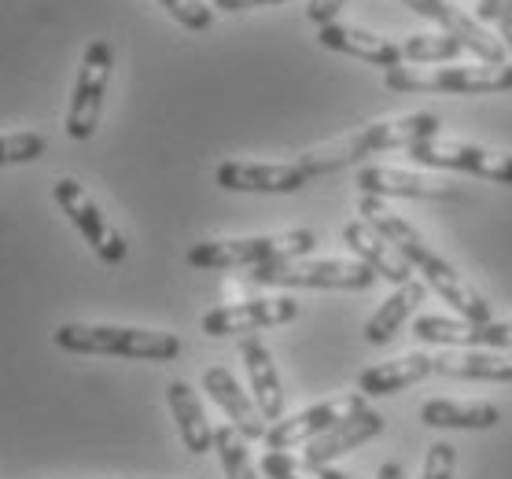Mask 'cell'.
Wrapping results in <instances>:
<instances>
[{"label": "cell", "mask_w": 512, "mask_h": 479, "mask_svg": "<svg viewBox=\"0 0 512 479\" xmlns=\"http://www.w3.org/2000/svg\"><path fill=\"white\" fill-rule=\"evenodd\" d=\"M358 214L361 222H369L376 229V233L384 236L387 244L395 247L398 255L406 258L409 266H413V273H420L424 277V284H428L431 292H439L446 299V303L454 306L457 314L465 317V321H494L490 317V303L483 299V295L472 288V284L457 273L450 262H446L439 251H431V244L424 240V236L413 229V225L402 218V214H395L391 207H387L380 196H361L358 199Z\"/></svg>", "instance_id": "cell-1"}, {"label": "cell", "mask_w": 512, "mask_h": 479, "mask_svg": "<svg viewBox=\"0 0 512 479\" xmlns=\"http://www.w3.org/2000/svg\"><path fill=\"white\" fill-rule=\"evenodd\" d=\"M431 137H439V118L435 115L380 118V122L361 126L358 133H350V137H339V141L321 144V148H314V152H306L303 159H299V166H303L310 177H325V174L343 170V166L361 163L365 155L391 152V148L409 152L413 144L431 141Z\"/></svg>", "instance_id": "cell-2"}, {"label": "cell", "mask_w": 512, "mask_h": 479, "mask_svg": "<svg viewBox=\"0 0 512 479\" xmlns=\"http://www.w3.org/2000/svg\"><path fill=\"white\" fill-rule=\"evenodd\" d=\"M317 247L314 229H288V233L273 236H244V240H203V244L188 247L185 262L196 269H262L273 262H291V258H306Z\"/></svg>", "instance_id": "cell-3"}, {"label": "cell", "mask_w": 512, "mask_h": 479, "mask_svg": "<svg viewBox=\"0 0 512 479\" xmlns=\"http://www.w3.org/2000/svg\"><path fill=\"white\" fill-rule=\"evenodd\" d=\"M59 351L70 354H111V358H148V362H174L181 354V339L174 332L122 325H59L52 332Z\"/></svg>", "instance_id": "cell-4"}, {"label": "cell", "mask_w": 512, "mask_h": 479, "mask_svg": "<svg viewBox=\"0 0 512 479\" xmlns=\"http://www.w3.org/2000/svg\"><path fill=\"white\" fill-rule=\"evenodd\" d=\"M244 281L266 288H336V292H365L376 284V273L358 258H291L273 266L251 269Z\"/></svg>", "instance_id": "cell-5"}, {"label": "cell", "mask_w": 512, "mask_h": 479, "mask_svg": "<svg viewBox=\"0 0 512 479\" xmlns=\"http://www.w3.org/2000/svg\"><path fill=\"white\" fill-rule=\"evenodd\" d=\"M391 93H509L512 63L476 67H395L384 74Z\"/></svg>", "instance_id": "cell-6"}, {"label": "cell", "mask_w": 512, "mask_h": 479, "mask_svg": "<svg viewBox=\"0 0 512 479\" xmlns=\"http://www.w3.org/2000/svg\"><path fill=\"white\" fill-rule=\"evenodd\" d=\"M111 67H115V52L107 41H89L82 56V71L74 82L67 107V137L74 141H89L100 126V111H104V93L111 82Z\"/></svg>", "instance_id": "cell-7"}, {"label": "cell", "mask_w": 512, "mask_h": 479, "mask_svg": "<svg viewBox=\"0 0 512 479\" xmlns=\"http://www.w3.org/2000/svg\"><path fill=\"white\" fill-rule=\"evenodd\" d=\"M409 159L431 170H461V174L483 177L494 185H512V155L490 152L468 141H446V137H431L409 148Z\"/></svg>", "instance_id": "cell-8"}, {"label": "cell", "mask_w": 512, "mask_h": 479, "mask_svg": "<svg viewBox=\"0 0 512 479\" xmlns=\"http://www.w3.org/2000/svg\"><path fill=\"white\" fill-rule=\"evenodd\" d=\"M52 196H56L59 211L67 214L70 225L82 233V240L93 247L100 262H107V266L126 262V240L107 225V218L100 214V207H96V199L89 196L74 177H59L56 185H52Z\"/></svg>", "instance_id": "cell-9"}, {"label": "cell", "mask_w": 512, "mask_h": 479, "mask_svg": "<svg viewBox=\"0 0 512 479\" xmlns=\"http://www.w3.org/2000/svg\"><path fill=\"white\" fill-rule=\"evenodd\" d=\"M365 406V395L354 391V395H339V398H328V402H317V406L303 409V413H295V417H280L277 424H269V432L262 443L269 450H288V446H299V443H314L317 435L332 432L336 424L350 421L354 413H361Z\"/></svg>", "instance_id": "cell-10"}, {"label": "cell", "mask_w": 512, "mask_h": 479, "mask_svg": "<svg viewBox=\"0 0 512 479\" xmlns=\"http://www.w3.org/2000/svg\"><path fill=\"white\" fill-rule=\"evenodd\" d=\"M299 299L291 295H273V299H247V303L214 306L203 314V332L207 336H240V332H258V328L288 325L299 317Z\"/></svg>", "instance_id": "cell-11"}, {"label": "cell", "mask_w": 512, "mask_h": 479, "mask_svg": "<svg viewBox=\"0 0 512 479\" xmlns=\"http://www.w3.org/2000/svg\"><path fill=\"white\" fill-rule=\"evenodd\" d=\"M398 4H406L409 12H417L420 19H431L435 26H443L446 34H454L457 41H461L468 52H476L483 63H494V67H505V63H509L505 41H501L498 34H490L479 19L450 8L446 0H398Z\"/></svg>", "instance_id": "cell-12"}, {"label": "cell", "mask_w": 512, "mask_h": 479, "mask_svg": "<svg viewBox=\"0 0 512 479\" xmlns=\"http://www.w3.org/2000/svg\"><path fill=\"white\" fill-rule=\"evenodd\" d=\"M413 336L420 343H439V347H472V351H483V347H501V351H512V321H465V317H435L424 314L413 321Z\"/></svg>", "instance_id": "cell-13"}, {"label": "cell", "mask_w": 512, "mask_h": 479, "mask_svg": "<svg viewBox=\"0 0 512 479\" xmlns=\"http://www.w3.org/2000/svg\"><path fill=\"white\" fill-rule=\"evenodd\" d=\"M214 181L225 192H269V196H288L310 181L299 163H222L214 170Z\"/></svg>", "instance_id": "cell-14"}, {"label": "cell", "mask_w": 512, "mask_h": 479, "mask_svg": "<svg viewBox=\"0 0 512 479\" xmlns=\"http://www.w3.org/2000/svg\"><path fill=\"white\" fill-rule=\"evenodd\" d=\"M203 391L210 395L214 406L225 409V417L233 421V428L244 439H266V417H262V409L255 406V398H247V391L240 387L225 365H210L207 373H203Z\"/></svg>", "instance_id": "cell-15"}, {"label": "cell", "mask_w": 512, "mask_h": 479, "mask_svg": "<svg viewBox=\"0 0 512 479\" xmlns=\"http://www.w3.org/2000/svg\"><path fill=\"white\" fill-rule=\"evenodd\" d=\"M317 41L332 52H343V56H354L361 63H373V67H384V71H395L402 67V45H395L391 37H380L373 30H361V26L347 23H328L317 30Z\"/></svg>", "instance_id": "cell-16"}, {"label": "cell", "mask_w": 512, "mask_h": 479, "mask_svg": "<svg viewBox=\"0 0 512 479\" xmlns=\"http://www.w3.org/2000/svg\"><path fill=\"white\" fill-rule=\"evenodd\" d=\"M343 240H347V247L354 251V258H358L361 266L373 269L376 281L398 284V288L413 281V266L369 222H347L343 225Z\"/></svg>", "instance_id": "cell-17"}, {"label": "cell", "mask_w": 512, "mask_h": 479, "mask_svg": "<svg viewBox=\"0 0 512 479\" xmlns=\"http://www.w3.org/2000/svg\"><path fill=\"white\" fill-rule=\"evenodd\" d=\"M361 196H402V199H454L457 192L439 177L409 174L395 166H365L358 174Z\"/></svg>", "instance_id": "cell-18"}, {"label": "cell", "mask_w": 512, "mask_h": 479, "mask_svg": "<svg viewBox=\"0 0 512 479\" xmlns=\"http://www.w3.org/2000/svg\"><path fill=\"white\" fill-rule=\"evenodd\" d=\"M240 358H244L247 380H251V391H255V406L262 409L266 421L277 424L284 417V391H280L273 351L258 336H244L240 339Z\"/></svg>", "instance_id": "cell-19"}, {"label": "cell", "mask_w": 512, "mask_h": 479, "mask_svg": "<svg viewBox=\"0 0 512 479\" xmlns=\"http://www.w3.org/2000/svg\"><path fill=\"white\" fill-rule=\"evenodd\" d=\"M380 432H384V417H380L376 409H361L350 421L336 424L332 432L317 435L314 443H306L303 457L314 461V465H332V457H343V454H350V450H358V446H365Z\"/></svg>", "instance_id": "cell-20"}, {"label": "cell", "mask_w": 512, "mask_h": 479, "mask_svg": "<svg viewBox=\"0 0 512 479\" xmlns=\"http://www.w3.org/2000/svg\"><path fill=\"white\" fill-rule=\"evenodd\" d=\"M435 376L446 380H487V384H512V354H490V351H443L431 358Z\"/></svg>", "instance_id": "cell-21"}, {"label": "cell", "mask_w": 512, "mask_h": 479, "mask_svg": "<svg viewBox=\"0 0 512 479\" xmlns=\"http://www.w3.org/2000/svg\"><path fill=\"white\" fill-rule=\"evenodd\" d=\"M431 354H402L395 362H380L373 369H365L358 376V391L361 395H398V391H406V387L420 384L424 376H431Z\"/></svg>", "instance_id": "cell-22"}, {"label": "cell", "mask_w": 512, "mask_h": 479, "mask_svg": "<svg viewBox=\"0 0 512 479\" xmlns=\"http://www.w3.org/2000/svg\"><path fill=\"white\" fill-rule=\"evenodd\" d=\"M166 398H170V413H174L177 435H181L185 450H192V454H207L210 446H214V428H210L207 413H203L199 395L185 384V380H174V384L166 387Z\"/></svg>", "instance_id": "cell-23"}, {"label": "cell", "mask_w": 512, "mask_h": 479, "mask_svg": "<svg viewBox=\"0 0 512 479\" xmlns=\"http://www.w3.org/2000/svg\"><path fill=\"white\" fill-rule=\"evenodd\" d=\"M420 421L428 428H457V432H487L501 421V409L490 402H450V398H431L420 409Z\"/></svg>", "instance_id": "cell-24"}, {"label": "cell", "mask_w": 512, "mask_h": 479, "mask_svg": "<svg viewBox=\"0 0 512 479\" xmlns=\"http://www.w3.org/2000/svg\"><path fill=\"white\" fill-rule=\"evenodd\" d=\"M424 288H428V284L409 281V284H402L391 299H384V306H380V310L365 321V339H369L373 347H384V343H391L398 328L406 325L409 317H413V310L424 303V295H428Z\"/></svg>", "instance_id": "cell-25"}, {"label": "cell", "mask_w": 512, "mask_h": 479, "mask_svg": "<svg viewBox=\"0 0 512 479\" xmlns=\"http://www.w3.org/2000/svg\"><path fill=\"white\" fill-rule=\"evenodd\" d=\"M465 52V45L457 41L454 34L446 30H428V34H409L402 41V59L409 63H420V67H431V63H450Z\"/></svg>", "instance_id": "cell-26"}, {"label": "cell", "mask_w": 512, "mask_h": 479, "mask_svg": "<svg viewBox=\"0 0 512 479\" xmlns=\"http://www.w3.org/2000/svg\"><path fill=\"white\" fill-rule=\"evenodd\" d=\"M262 472L269 479H347V472H339V468H328V465H314V461H306V457H291L284 450H269L262 457Z\"/></svg>", "instance_id": "cell-27"}, {"label": "cell", "mask_w": 512, "mask_h": 479, "mask_svg": "<svg viewBox=\"0 0 512 479\" xmlns=\"http://www.w3.org/2000/svg\"><path fill=\"white\" fill-rule=\"evenodd\" d=\"M214 450L222 457L225 479H258L255 468H251V457H247V439L236 432L233 424L214 428Z\"/></svg>", "instance_id": "cell-28"}, {"label": "cell", "mask_w": 512, "mask_h": 479, "mask_svg": "<svg viewBox=\"0 0 512 479\" xmlns=\"http://www.w3.org/2000/svg\"><path fill=\"white\" fill-rule=\"evenodd\" d=\"M45 137L41 133H4L0 137V166H15V163H34L45 155Z\"/></svg>", "instance_id": "cell-29"}, {"label": "cell", "mask_w": 512, "mask_h": 479, "mask_svg": "<svg viewBox=\"0 0 512 479\" xmlns=\"http://www.w3.org/2000/svg\"><path fill=\"white\" fill-rule=\"evenodd\" d=\"M159 4L185 30H210V23H214V8H210L207 0H159Z\"/></svg>", "instance_id": "cell-30"}, {"label": "cell", "mask_w": 512, "mask_h": 479, "mask_svg": "<svg viewBox=\"0 0 512 479\" xmlns=\"http://www.w3.org/2000/svg\"><path fill=\"white\" fill-rule=\"evenodd\" d=\"M479 19L498 30L505 48L512 52V4L509 0H479Z\"/></svg>", "instance_id": "cell-31"}, {"label": "cell", "mask_w": 512, "mask_h": 479, "mask_svg": "<svg viewBox=\"0 0 512 479\" xmlns=\"http://www.w3.org/2000/svg\"><path fill=\"white\" fill-rule=\"evenodd\" d=\"M457 468V450L450 443H435L424 457V472L420 479H454Z\"/></svg>", "instance_id": "cell-32"}, {"label": "cell", "mask_w": 512, "mask_h": 479, "mask_svg": "<svg viewBox=\"0 0 512 479\" xmlns=\"http://www.w3.org/2000/svg\"><path fill=\"white\" fill-rule=\"evenodd\" d=\"M343 4H347V0H310V4H306V19L317 23V30H321V26L336 23V15Z\"/></svg>", "instance_id": "cell-33"}, {"label": "cell", "mask_w": 512, "mask_h": 479, "mask_svg": "<svg viewBox=\"0 0 512 479\" xmlns=\"http://www.w3.org/2000/svg\"><path fill=\"white\" fill-rule=\"evenodd\" d=\"M266 4H288V0H214L222 12H247V8H266Z\"/></svg>", "instance_id": "cell-34"}, {"label": "cell", "mask_w": 512, "mask_h": 479, "mask_svg": "<svg viewBox=\"0 0 512 479\" xmlns=\"http://www.w3.org/2000/svg\"><path fill=\"white\" fill-rule=\"evenodd\" d=\"M380 479H402V468H398V465H384V468H380Z\"/></svg>", "instance_id": "cell-35"}, {"label": "cell", "mask_w": 512, "mask_h": 479, "mask_svg": "<svg viewBox=\"0 0 512 479\" xmlns=\"http://www.w3.org/2000/svg\"><path fill=\"white\" fill-rule=\"evenodd\" d=\"M509 4H512V0H509Z\"/></svg>", "instance_id": "cell-36"}]
</instances>
